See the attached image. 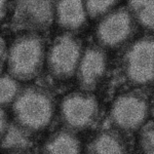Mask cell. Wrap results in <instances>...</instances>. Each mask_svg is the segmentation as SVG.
<instances>
[{
    "label": "cell",
    "instance_id": "obj_1",
    "mask_svg": "<svg viewBox=\"0 0 154 154\" xmlns=\"http://www.w3.org/2000/svg\"><path fill=\"white\" fill-rule=\"evenodd\" d=\"M54 109L56 103L53 94L39 85L23 88L11 105L14 120L36 134L51 125Z\"/></svg>",
    "mask_w": 154,
    "mask_h": 154
},
{
    "label": "cell",
    "instance_id": "obj_2",
    "mask_svg": "<svg viewBox=\"0 0 154 154\" xmlns=\"http://www.w3.org/2000/svg\"><path fill=\"white\" fill-rule=\"evenodd\" d=\"M7 72L20 81L40 74L45 61V42L37 32L20 35L11 42L7 54Z\"/></svg>",
    "mask_w": 154,
    "mask_h": 154
},
{
    "label": "cell",
    "instance_id": "obj_3",
    "mask_svg": "<svg viewBox=\"0 0 154 154\" xmlns=\"http://www.w3.org/2000/svg\"><path fill=\"white\" fill-rule=\"evenodd\" d=\"M120 72L133 86H146L154 82V36H143L123 49Z\"/></svg>",
    "mask_w": 154,
    "mask_h": 154
},
{
    "label": "cell",
    "instance_id": "obj_4",
    "mask_svg": "<svg viewBox=\"0 0 154 154\" xmlns=\"http://www.w3.org/2000/svg\"><path fill=\"white\" fill-rule=\"evenodd\" d=\"M148 96L140 89L119 95L111 105L109 118L112 126L125 134H133L147 122L150 115Z\"/></svg>",
    "mask_w": 154,
    "mask_h": 154
},
{
    "label": "cell",
    "instance_id": "obj_5",
    "mask_svg": "<svg viewBox=\"0 0 154 154\" xmlns=\"http://www.w3.org/2000/svg\"><path fill=\"white\" fill-rule=\"evenodd\" d=\"M100 104L91 91H76L62 99L59 106V117L65 128L75 131L91 128L98 121Z\"/></svg>",
    "mask_w": 154,
    "mask_h": 154
},
{
    "label": "cell",
    "instance_id": "obj_6",
    "mask_svg": "<svg viewBox=\"0 0 154 154\" xmlns=\"http://www.w3.org/2000/svg\"><path fill=\"white\" fill-rule=\"evenodd\" d=\"M138 23L128 6L112 9L100 19L95 35L98 44L104 48L116 49L128 45L135 37Z\"/></svg>",
    "mask_w": 154,
    "mask_h": 154
},
{
    "label": "cell",
    "instance_id": "obj_7",
    "mask_svg": "<svg viewBox=\"0 0 154 154\" xmlns=\"http://www.w3.org/2000/svg\"><path fill=\"white\" fill-rule=\"evenodd\" d=\"M82 53V41L75 34L66 32L56 37L46 54L49 74L59 80L75 76Z\"/></svg>",
    "mask_w": 154,
    "mask_h": 154
},
{
    "label": "cell",
    "instance_id": "obj_8",
    "mask_svg": "<svg viewBox=\"0 0 154 154\" xmlns=\"http://www.w3.org/2000/svg\"><path fill=\"white\" fill-rule=\"evenodd\" d=\"M56 6L57 0H16L12 28L27 32L44 31L56 18Z\"/></svg>",
    "mask_w": 154,
    "mask_h": 154
},
{
    "label": "cell",
    "instance_id": "obj_9",
    "mask_svg": "<svg viewBox=\"0 0 154 154\" xmlns=\"http://www.w3.org/2000/svg\"><path fill=\"white\" fill-rule=\"evenodd\" d=\"M108 67V56L101 45L91 44L83 49L76 71V80L79 88L94 91L105 77Z\"/></svg>",
    "mask_w": 154,
    "mask_h": 154
},
{
    "label": "cell",
    "instance_id": "obj_10",
    "mask_svg": "<svg viewBox=\"0 0 154 154\" xmlns=\"http://www.w3.org/2000/svg\"><path fill=\"white\" fill-rule=\"evenodd\" d=\"M88 11L84 0H57L56 22L60 28L75 34L88 24Z\"/></svg>",
    "mask_w": 154,
    "mask_h": 154
},
{
    "label": "cell",
    "instance_id": "obj_11",
    "mask_svg": "<svg viewBox=\"0 0 154 154\" xmlns=\"http://www.w3.org/2000/svg\"><path fill=\"white\" fill-rule=\"evenodd\" d=\"M128 135L116 128H104L91 138L85 147L86 153H128Z\"/></svg>",
    "mask_w": 154,
    "mask_h": 154
},
{
    "label": "cell",
    "instance_id": "obj_12",
    "mask_svg": "<svg viewBox=\"0 0 154 154\" xmlns=\"http://www.w3.org/2000/svg\"><path fill=\"white\" fill-rule=\"evenodd\" d=\"M36 133L11 120L5 133L1 136V151L7 153L31 152L36 144Z\"/></svg>",
    "mask_w": 154,
    "mask_h": 154
},
{
    "label": "cell",
    "instance_id": "obj_13",
    "mask_svg": "<svg viewBox=\"0 0 154 154\" xmlns=\"http://www.w3.org/2000/svg\"><path fill=\"white\" fill-rule=\"evenodd\" d=\"M42 153H80L81 142L75 131L64 128L56 131L44 141Z\"/></svg>",
    "mask_w": 154,
    "mask_h": 154
},
{
    "label": "cell",
    "instance_id": "obj_14",
    "mask_svg": "<svg viewBox=\"0 0 154 154\" xmlns=\"http://www.w3.org/2000/svg\"><path fill=\"white\" fill-rule=\"evenodd\" d=\"M128 8L138 25L148 32H154V0H128Z\"/></svg>",
    "mask_w": 154,
    "mask_h": 154
},
{
    "label": "cell",
    "instance_id": "obj_15",
    "mask_svg": "<svg viewBox=\"0 0 154 154\" xmlns=\"http://www.w3.org/2000/svg\"><path fill=\"white\" fill-rule=\"evenodd\" d=\"M20 80L12 77L11 74L2 73L1 75V107L5 108L14 104L16 99L18 98L19 94L22 91V85L19 82Z\"/></svg>",
    "mask_w": 154,
    "mask_h": 154
},
{
    "label": "cell",
    "instance_id": "obj_16",
    "mask_svg": "<svg viewBox=\"0 0 154 154\" xmlns=\"http://www.w3.org/2000/svg\"><path fill=\"white\" fill-rule=\"evenodd\" d=\"M119 0H84L88 17L91 20H100L117 5Z\"/></svg>",
    "mask_w": 154,
    "mask_h": 154
},
{
    "label": "cell",
    "instance_id": "obj_17",
    "mask_svg": "<svg viewBox=\"0 0 154 154\" xmlns=\"http://www.w3.org/2000/svg\"><path fill=\"white\" fill-rule=\"evenodd\" d=\"M138 142L143 153H154V121H147L140 128Z\"/></svg>",
    "mask_w": 154,
    "mask_h": 154
},
{
    "label": "cell",
    "instance_id": "obj_18",
    "mask_svg": "<svg viewBox=\"0 0 154 154\" xmlns=\"http://www.w3.org/2000/svg\"><path fill=\"white\" fill-rule=\"evenodd\" d=\"M14 2L16 0H1V20L5 18L11 9L14 11Z\"/></svg>",
    "mask_w": 154,
    "mask_h": 154
},
{
    "label": "cell",
    "instance_id": "obj_19",
    "mask_svg": "<svg viewBox=\"0 0 154 154\" xmlns=\"http://www.w3.org/2000/svg\"><path fill=\"white\" fill-rule=\"evenodd\" d=\"M1 128H0V131H1V136L3 135L4 133H5L6 128H8L9 123H11V120H9L8 116H7V113L5 112V110H4V108H2L1 107Z\"/></svg>",
    "mask_w": 154,
    "mask_h": 154
},
{
    "label": "cell",
    "instance_id": "obj_20",
    "mask_svg": "<svg viewBox=\"0 0 154 154\" xmlns=\"http://www.w3.org/2000/svg\"><path fill=\"white\" fill-rule=\"evenodd\" d=\"M7 54H8V49L5 46V41L2 39L1 40V66L3 68V64L5 59H7Z\"/></svg>",
    "mask_w": 154,
    "mask_h": 154
}]
</instances>
